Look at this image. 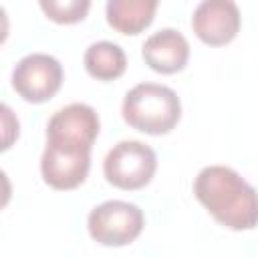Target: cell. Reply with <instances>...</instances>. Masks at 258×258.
<instances>
[{"mask_svg": "<svg viewBox=\"0 0 258 258\" xmlns=\"http://www.w3.org/2000/svg\"><path fill=\"white\" fill-rule=\"evenodd\" d=\"M194 196L228 230L244 232L258 226V191L228 165L200 169L194 179Z\"/></svg>", "mask_w": 258, "mask_h": 258, "instance_id": "1", "label": "cell"}, {"mask_svg": "<svg viewBox=\"0 0 258 258\" xmlns=\"http://www.w3.org/2000/svg\"><path fill=\"white\" fill-rule=\"evenodd\" d=\"M145 64L161 75H173L185 69L189 60V42L175 28H161L149 34L141 46Z\"/></svg>", "mask_w": 258, "mask_h": 258, "instance_id": "9", "label": "cell"}, {"mask_svg": "<svg viewBox=\"0 0 258 258\" xmlns=\"http://www.w3.org/2000/svg\"><path fill=\"white\" fill-rule=\"evenodd\" d=\"M64 79L58 58L46 52H30L12 69V89L26 103H44L52 99Z\"/></svg>", "mask_w": 258, "mask_h": 258, "instance_id": "5", "label": "cell"}, {"mask_svg": "<svg viewBox=\"0 0 258 258\" xmlns=\"http://www.w3.org/2000/svg\"><path fill=\"white\" fill-rule=\"evenodd\" d=\"M129 127L147 135H167L181 119V101L171 87L139 83L125 93L121 105Z\"/></svg>", "mask_w": 258, "mask_h": 258, "instance_id": "2", "label": "cell"}, {"mask_svg": "<svg viewBox=\"0 0 258 258\" xmlns=\"http://www.w3.org/2000/svg\"><path fill=\"white\" fill-rule=\"evenodd\" d=\"M101 121L97 111L87 103H71L54 111L46 123V141H58L93 149Z\"/></svg>", "mask_w": 258, "mask_h": 258, "instance_id": "8", "label": "cell"}, {"mask_svg": "<svg viewBox=\"0 0 258 258\" xmlns=\"http://www.w3.org/2000/svg\"><path fill=\"white\" fill-rule=\"evenodd\" d=\"M85 71L97 81H115L127 69V54L125 50L111 40H99L87 46L83 56Z\"/></svg>", "mask_w": 258, "mask_h": 258, "instance_id": "11", "label": "cell"}, {"mask_svg": "<svg viewBox=\"0 0 258 258\" xmlns=\"http://www.w3.org/2000/svg\"><path fill=\"white\" fill-rule=\"evenodd\" d=\"M145 226L139 206L123 200H109L95 206L87 218L91 238L107 248H121L137 240Z\"/></svg>", "mask_w": 258, "mask_h": 258, "instance_id": "3", "label": "cell"}, {"mask_svg": "<svg viewBox=\"0 0 258 258\" xmlns=\"http://www.w3.org/2000/svg\"><path fill=\"white\" fill-rule=\"evenodd\" d=\"M89 169L91 149L46 141L40 155V173L46 185L60 191L75 189L87 179Z\"/></svg>", "mask_w": 258, "mask_h": 258, "instance_id": "6", "label": "cell"}, {"mask_svg": "<svg viewBox=\"0 0 258 258\" xmlns=\"http://www.w3.org/2000/svg\"><path fill=\"white\" fill-rule=\"evenodd\" d=\"M157 169L155 151L137 139L119 141L109 149L103 161L105 179L119 189H141L145 187Z\"/></svg>", "mask_w": 258, "mask_h": 258, "instance_id": "4", "label": "cell"}, {"mask_svg": "<svg viewBox=\"0 0 258 258\" xmlns=\"http://www.w3.org/2000/svg\"><path fill=\"white\" fill-rule=\"evenodd\" d=\"M157 0H109L105 4L107 24L121 34H139L155 16Z\"/></svg>", "mask_w": 258, "mask_h": 258, "instance_id": "10", "label": "cell"}, {"mask_svg": "<svg viewBox=\"0 0 258 258\" xmlns=\"http://www.w3.org/2000/svg\"><path fill=\"white\" fill-rule=\"evenodd\" d=\"M240 24V8L232 0H204L191 14V30L208 46H224L232 42Z\"/></svg>", "mask_w": 258, "mask_h": 258, "instance_id": "7", "label": "cell"}, {"mask_svg": "<svg viewBox=\"0 0 258 258\" xmlns=\"http://www.w3.org/2000/svg\"><path fill=\"white\" fill-rule=\"evenodd\" d=\"M40 10L56 24H75L85 20L91 0H40Z\"/></svg>", "mask_w": 258, "mask_h": 258, "instance_id": "12", "label": "cell"}, {"mask_svg": "<svg viewBox=\"0 0 258 258\" xmlns=\"http://www.w3.org/2000/svg\"><path fill=\"white\" fill-rule=\"evenodd\" d=\"M2 127H4V145H2V149L6 151L10 147V143L18 137V129H20L18 119L12 115L8 105H2Z\"/></svg>", "mask_w": 258, "mask_h": 258, "instance_id": "13", "label": "cell"}]
</instances>
